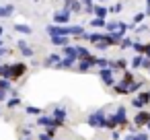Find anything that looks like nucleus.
I'll use <instances>...</instances> for the list:
<instances>
[{
  "instance_id": "1",
  "label": "nucleus",
  "mask_w": 150,
  "mask_h": 140,
  "mask_svg": "<svg viewBox=\"0 0 150 140\" xmlns=\"http://www.w3.org/2000/svg\"><path fill=\"white\" fill-rule=\"evenodd\" d=\"M127 122V115H125V107H117V111L111 115V117H107V128H111V130H115L117 126H123Z\"/></svg>"
},
{
  "instance_id": "2",
  "label": "nucleus",
  "mask_w": 150,
  "mask_h": 140,
  "mask_svg": "<svg viewBox=\"0 0 150 140\" xmlns=\"http://www.w3.org/2000/svg\"><path fill=\"white\" fill-rule=\"evenodd\" d=\"M88 126H93V128H107V115H105V111L99 109V111L91 113L88 115Z\"/></svg>"
},
{
  "instance_id": "3",
  "label": "nucleus",
  "mask_w": 150,
  "mask_h": 140,
  "mask_svg": "<svg viewBox=\"0 0 150 140\" xmlns=\"http://www.w3.org/2000/svg\"><path fill=\"white\" fill-rule=\"evenodd\" d=\"M70 15H72V13H70V9H66V6H64L62 11L54 13V23H56V25H68V23H70Z\"/></svg>"
},
{
  "instance_id": "4",
  "label": "nucleus",
  "mask_w": 150,
  "mask_h": 140,
  "mask_svg": "<svg viewBox=\"0 0 150 140\" xmlns=\"http://www.w3.org/2000/svg\"><path fill=\"white\" fill-rule=\"evenodd\" d=\"M113 72H115V70L109 68V66H107V68H99V76H101V80H103L107 87H113V85H115V76H113Z\"/></svg>"
},
{
  "instance_id": "5",
  "label": "nucleus",
  "mask_w": 150,
  "mask_h": 140,
  "mask_svg": "<svg viewBox=\"0 0 150 140\" xmlns=\"http://www.w3.org/2000/svg\"><path fill=\"white\" fill-rule=\"evenodd\" d=\"M95 66H97V58L91 54L88 58H82V60H78V66H76V68H78L80 72H88V70H91V68H95Z\"/></svg>"
},
{
  "instance_id": "6",
  "label": "nucleus",
  "mask_w": 150,
  "mask_h": 140,
  "mask_svg": "<svg viewBox=\"0 0 150 140\" xmlns=\"http://www.w3.org/2000/svg\"><path fill=\"white\" fill-rule=\"evenodd\" d=\"M25 72H27V66H25L23 62H15V64H11V80H19Z\"/></svg>"
},
{
  "instance_id": "7",
  "label": "nucleus",
  "mask_w": 150,
  "mask_h": 140,
  "mask_svg": "<svg viewBox=\"0 0 150 140\" xmlns=\"http://www.w3.org/2000/svg\"><path fill=\"white\" fill-rule=\"evenodd\" d=\"M148 103H150V91H142V93H138V97H134V101H132V105L138 107V109H142V107L148 105Z\"/></svg>"
},
{
  "instance_id": "8",
  "label": "nucleus",
  "mask_w": 150,
  "mask_h": 140,
  "mask_svg": "<svg viewBox=\"0 0 150 140\" xmlns=\"http://www.w3.org/2000/svg\"><path fill=\"white\" fill-rule=\"evenodd\" d=\"M17 48H19V52H21V56H23V58H33V56H35V50H33L31 45H27L23 39H21V41H17Z\"/></svg>"
},
{
  "instance_id": "9",
  "label": "nucleus",
  "mask_w": 150,
  "mask_h": 140,
  "mask_svg": "<svg viewBox=\"0 0 150 140\" xmlns=\"http://www.w3.org/2000/svg\"><path fill=\"white\" fill-rule=\"evenodd\" d=\"M148 122H150V111H146V109H140L136 113V117H134V124L136 126H146Z\"/></svg>"
},
{
  "instance_id": "10",
  "label": "nucleus",
  "mask_w": 150,
  "mask_h": 140,
  "mask_svg": "<svg viewBox=\"0 0 150 140\" xmlns=\"http://www.w3.org/2000/svg\"><path fill=\"white\" fill-rule=\"evenodd\" d=\"M66 9H70V13H84L82 0H66Z\"/></svg>"
},
{
  "instance_id": "11",
  "label": "nucleus",
  "mask_w": 150,
  "mask_h": 140,
  "mask_svg": "<svg viewBox=\"0 0 150 140\" xmlns=\"http://www.w3.org/2000/svg\"><path fill=\"white\" fill-rule=\"evenodd\" d=\"M76 62H78L76 58H70V56H64V58H62V60H60V62L56 64V68H74V66H76Z\"/></svg>"
},
{
  "instance_id": "12",
  "label": "nucleus",
  "mask_w": 150,
  "mask_h": 140,
  "mask_svg": "<svg viewBox=\"0 0 150 140\" xmlns=\"http://www.w3.org/2000/svg\"><path fill=\"white\" fill-rule=\"evenodd\" d=\"M93 15H95V17H99V19H107L109 9H105L103 4H95V6H93Z\"/></svg>"
},
{
  "instance_id": "13",
  "label": "nucleus",
  "mask_w": 150,
  "mask_h": 140,
  "mask_svg": "<svg viewBox=\"0 0 150 140\" xmlns=\"http://www.w3.org/2000/svg\"><path fill=\"white\" fill-rule=\"evenodd\" d=\"M52 45L64 48V45H68V37H66V35H54V37H52Z\"/></svg>"
},
{
  "instance_id": "14",
  "label": "nucleus",
  "mask_w": 150,
  "mask_h": 140,
  "mask_svg": "<svg viewBox=\"0 0 150 140\" xmlns=\"http://www.w3.org/2000/svg\"><path fill=\"white\" fill-rule=\"evenodd\" d=\"M60 60H62V56H60V54H50V56L45 58L43 66H47V68H50V66H56V64H58Z\"/></svg>"
},
{
  "instance_id": "15",
  "label": "nucleus",
  "mask_w": 150,
  "mask_h": 140,
  "mask_svg": "<svg viewBox=\"0 0 150 140\" xmlns=\"http://www.w3.org/2000/svg\"><path fill=\"white\" fill-rule=\"evenodd\" d=\"M142 62H144V54H136V56L132 58L129 66H132V68H142Z\"/></svg>"
},
{
  "instance_id": "16",
  "label": "nucleus",
  "mask_w": 150,
  "mask_h": 140,
  "mask_svg": "<svg viewBox=\"0 0 150 140\" xmlns=\"http://www.w3.org/2000/svg\"><path fill=\"white\" fill-rule=\"evenodd\" d=\"M66 115H68V111H66L64 107H56V109H54V117H56V119L66 122Z\"/></svg>"
},
{
  "instance_id": "17",
  "label": "nucleus",
  "mask_w": 150,
  "mask_h": 140,
  "mask_svg": "<svg viewBox=\"0 0 150 140\" xmlns=\"http://www.w3.org/2000/svg\"><path fill=\"white\" fill-rule=\"evenodd\" d=\"M0 78L11 80V64H0Z\"/></svg>"
},
{
  "instance_id": "18",
  "label": "nucleus",
  "mask_w": 150,
  "mask_h": 140,
  "mask_svg": "<svg viewBox=\"0 0 150 140\" xmlns=\"http://www.w3.org/2000/svg\"><path fill=\"white\" fill-rule=\"evenodd\" d=\"M15 13V6H0V19H6V17H11Z\"/></svg>"
},
{
  "instance_id": "19",
  "label": "nucleus",
  "mask_w": 150,
  "mask_h": 140,
  "mask_svg": "<svg viewBox=\"0 0 150 140\" xmlns=\"http://www.w3.org/2000/svg\"><path fill=\"white\" fill-rule=\"evenodd\" d=\"M76 52H78V60H82V58H88V56H91V50H88V48H84V45H76Z\"/></svg>"
},
{
  "instance_id": "20",
  "label": "nucleus",
  "mask_w": 150,
  "mask_h": 140,
  "mask_svg": "<svg viewBox=\"0 0 150 140\" xmlns=\"http://www.w3.org/2000/svg\"><path fill=\"white\" fill-rule=\"evenodd\" d=\"M15 31H19V33H23V35H31V33H33V29H31L29 25H15Z\"/></svg>"
},
{
  "instance_id": "21",
  "label": "nucleus",
  "mask_w": 150,
  "mask_h": 140,
  "mask_svg": "<svg viewBox=\"0 0 150 140\" xmlns=\"http://www.w3.org/2000/svg\"><path fill=\"white\" fill-rule=\"evenodd\" d=\"M19 103H21L19 95H13L11 99H6V105H8V109H13V107H19Z\"/></svg>"
},
{
  "instance_id": "22",
  "label": "nucleus",
  "mask_w": 150,
  "mask_h": 140,
  "mask_svg": "<svg viewBox=\"0 0 150 140\" xmlns=\"http://www.w3.org/2000/svg\"><path fill=\"white\" fill-rule=\"evenodd\" d=\"M144 48H146V43H142V41H134L132 43V50L136 54H144Z\"/></svg>"
},
{
  "instance_id": "23",
  "label": "nucleus",
  "mask_w": 150,
  "mask_h": 140,
  "mask_svg": "<svg viewBox=\"0 0 150 140\" xmlns=\"http://www.w3.org/2000/svg\"><path fill=\"white\" fill-rule=\"evenodd\" d=\"M13 80H8V78H0V89L2 91H13V85H11Z\"/></svg>"
},
{
  "instance_id": "24",
  "label": "nucleus",
  "mask_w": 150,
  "mask_h": 140,
  "mask_svg": "<svg viewBox=\"0 0 150 140\" xmlns=\"http://www.w3.org/2000/svg\"><path fill=\"white\" fill-rule=\"evenodd\" d=\"M105 25H107V21L99 19V17H93V21H91V27H105Z\"/></svg>"
},
{
  "instance_id": "25",
  "label": "nucleus",
  "mask_w": 150,
  "mask_h": 140,
  "mask_svg": "<svg viewBox=\"0 0 150 140\" xmlns=\"http://www.w3.org/2000/svg\"><path fill=\"white\" fill-rule=\"evenodd\" d=\"M132 43H134V41H132L129 37H123V39L119 41V48H121V50H127V48H132Z\"/></svg>"
},
{
  "instance_id": "26",
  "label": "nucleus",
  "mask_w": 150,
  "mask_h": 140,
  "mask_svg": "<svg viewBox=\"0 0 150 140\" xmlns=\"http://www.w3.org/2000/svg\"><path fill=\"white\" fill-rule=\"evenodd\" d=\"M109 64H111V62H109L107 58H97V66H99V68H107Z\"/></svg>"
},
{
  "instance_id": "27",
  "label": "nucleus",
  "mask_w": 150,
  "mask_h": 140,
  "mask_svg": "<svg viewBox=\"0 0 150 140\" xmlns=\"http://www.w3.org/2000/svg\"><path fill=\"white\" fill-rule=\"evenodd\" d=\"M121 9H123V4H121V2H117V4H113V6L109 9V13H115V15H117V13H121Z\"/></svg>"
},
{
  "instance_id": "28",
  "label": "nucleus",
  "mask_w": 150,
  "mask_h": 140,
  "mask_svg": "<svg viewBox=\"0 0 150 140\" xmlns=\"http://www.w3.org/2000/svg\"><path fill=\"white\" fill-rule=\"evenodd\" d=\"M144 17H146V13H136V15H134V25H136V23H142Z\"/></svg>"
},
{
  "instance_id": "29",
  "label": "nucleus",
  "mask_w": 150,
  "mask_h": 140,
  "mask_svg": "<svg viewBox=\"0 0 150 140\" xmlns=\"http://www.w3.org/2000/svg\"><path fill=\"white\" fill-rule=\"evenodd\" d=\"M27 113H31V115H41V109L31 105V107H27Z\"/></svg>"
},
{
  "instance_id": "30",
  "label": "nucleus",
  "mask_w": 150,
  "mask_h": 140,
  "mask_svg": "<svg viewBox=\"0 0 150 140\" xmlns=\"http://www.w3.org/2000/svg\"><path fill=\"white\" fill-rule=\"evenodd\" d=\"M127 140H148V136L146 134H136V136H129Z\"/></svg>"
},
{
  "instance_id": "31",
  "label": "nucleus",
  "mask_w": 150,
  "mask_h": 140,
  "mask_svg": "<svg viewBox=\"0 0 150 140\" xmlns=\"http://www.w3.org/2000/svg\"><path fill=\"white\" fill-rule=\"evenodd\" d=\"M21 136L23 138H31V128H23L21 130Z\"/></svg>"
},
{
  "instance_id": "32",
  "label": "nucleus",
  "mask_w": 150,
  "mask_h": 140,
  "mask_svg": "<svg viewBox=\"0 0 150 140\" xmlns=\"http://www.w3.org/2000/svg\"><path fill=\"white\" fill-rule=\"evenodd\" d=\"M142 68H146V70H150V58H148V56H144V62H142Z\"/></svg>"
},
{
  "instance_id": "33",
  "label": "nucleus",
  "mask_w": 150,
  "mask_h": 140,
  "mask_svg": "<svg viewBox=\"0 0 150 140\" xmlns=\"http://www.w3.org/2000/svg\"><path fill=\"white\" fill-rule=\"evenodd\" d=\"M39 140H54V138H52V134H50V132H45V134H41V136H39Z\"/></svg>"
},
{
  "instance_id": "34",
  "label": "nucleus",
  "mask_w": 150,
  "mask_h": 140,
  "mask_svg": "<svg viewBox=\"0 0 150 140\" xmlns=\"http://www.w3.org/2000/svg\"><path fill=\"white\" fill-rule=\"evenodd\" d=\"M6 95H8V91H2V89H0V101H6Z\"/></svg>"
},
{
  "instance_id": "35",
  "label": "nucleus",
  "mask_w": 150,
  "mask_h": 140,
  "mask_svg": "<svg viewBox=\"0 0 150 140\" xmlns=\"http://www.w3.org/2000/svg\"><path fill=\"white\" fill-rule=\"evenodd\" d=\"M6 54H8V50H6V48H0V60H2Z\"/></svg>"
},
{
  "instance_id": "36",
  "label": "nucleus",
  "mask_w": 150,
  "mask_h": 140,
  "mask_svg": "<svg viewBox=\"0 0 150 140\" xmlns=\"http://www.w3.org/2000/svg\"><path fill=\"white\" fill-rule=\"evenodd\" d=\"M144 56L150 58V43H146V48H144Z\"/></svg>"
},
{
  "instance_id": "37",
  "label": "nucleus",
  "mask_w": 150,
  "mask_h": 140,
  "mask_svg": "<svg viewBox=\"0 0 150 140\" xmlns=\"http://www.w3.org/2000/svg\"><path fill=\"white\" fill-rule=\"evenodd\" d=\"M82 4L84 6H91V4H95V0H82Z\"/></svg>"
},
{
  "instance_id": "38",
  "label": "nucleus",
  "mask_w": 150,
  "mask_h": 140,
  "mask_svg": "<svg viewBox=\"0 0 150 140\" xmlns=\"http://www.w3.org/2000/svg\"><path fill=\"white\" fill-rule=\"evenodd\" d=\"M2 33H4V29H2V27H0V37H2Z\"/></svg>"
},
{
  "instance_id": "39",
  "label": "nucleus",
  "mask_w": 150,
  "mask_h": 140,
  "mask_svg": "<svg viewBox=\"0 0 150 140\" xmlns=\"http://www.w3.org/2000/svg\"><path fill=\"white\" fill-rule=\"evenodd\" d=\"M146 126H148V132H150V122H148V124H146Z\"/></svg>"
},
{
  "instance_id": "40",
  "label": "nucleus",
  "mask_w": 150,
  "mask_h": 140,
  "mask_svg": "<svg viewBox=\"0 0 150 140\" xmlns=\"http://www.w3.org/2000/svg\"><path fill=\"white\" fill-rule=\"evenodd\" d=\"M99 2H107V0H99Z\"/></svg>"
},
{
  "instance_id": "41",
  "label": "nucleus",
  "mask_w": 150,
  "mask_h": 140,
  "mask_svg": "<svg viewBox=\"0 0 150 140\" xmlns=\"http://www.w3.org/2000/svg\"><path fill=\"white\" fill-rule=\"evenodd\" d=\"M23 140H31V138H23Z\"/></svg>"
},
{
  "instance_id": "42",
  "label": "nucleus",
  "mask_w": 150,
  "mask_h": 140,
  "mask_svg": "<svg viewBox=\"0 0 150 140\" xmlns=\"http://www.w3.org/2000/svg\"><path fill=\"white\" fill-rule=\"evenodd\" d=\"M148 72H150V70H148Z\"/></svg>"
}]
</instances>
